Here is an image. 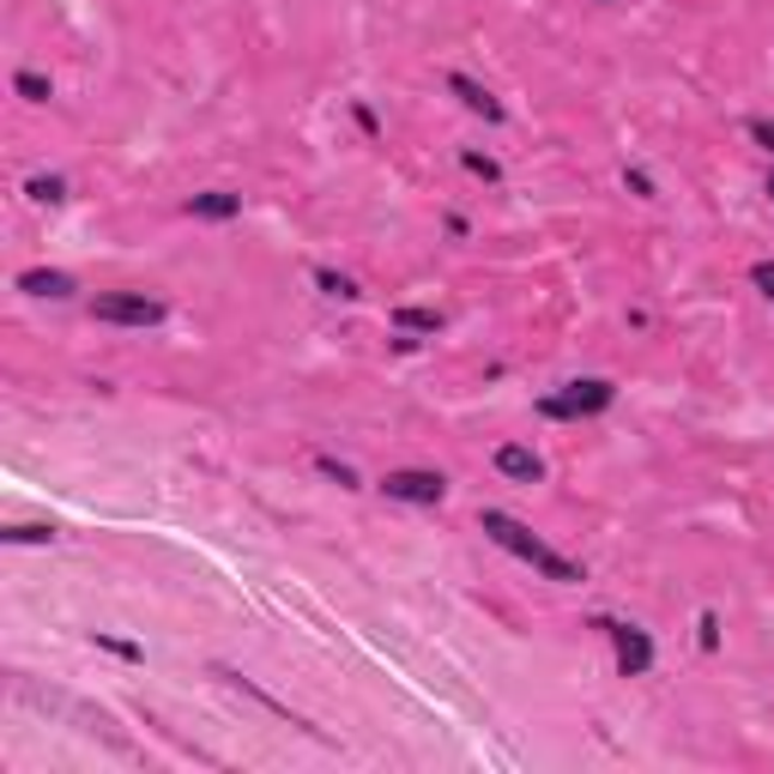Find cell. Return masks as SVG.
<instances>
[{
  "instance_id": "14",
  "label": "cell",
  "mask_w": 774,
  "mask_h": 774,
  "mask_svg": "<svg viewBox=\"0 0 774 774\" xmlns=\"http://www.w3.org/2000/svg\"><path fill=\"white\" fill-rule=\"evenodd\" d=\"M0 538H7V545H49L55 526H7Z\"/></svg>"
},
{
  "instance_id": "8",
  "label": "cell",
  "mask_w": 774,
  "mask_h": 774,
  "mask_svg": "<svg viewBox=\"0 0 774 774\" xmlns=\"http://www.w3.org/2000/svg\"><path fill=\"white\" fill-rule=\"evenodd\" d=\"M19 290H25V297H73V273H49V266H31V273H19Z\"/></svg>"
},
{
  "instance_id": "20",
  "label": "cell",
  "mask_w": 774,
  "mask_h": 774,
  "mask_svg": "<svg viewBox=\"0 0 774 774\" xmlns=\"http://www.w3.org/2000/svg\"><path fill=\"white\" fill-rule=\"evenodd\" d=\"M750 140L769 145V152H774V121H750Z\"/></svg>"
},
{
  "instance_id": "3",
  "label": "cell",
  "mask_w": 774,
  "mask_h": 774,
  "mask_svg": "<svg viewBox=\"0 0 774 774\" xmlns=\"http://www.w3.org/2000/svg\"><path fill=\"white\" fill-rule=\"evenodd\" d=\"M92 321H109V328H158L164 302L158 297H140V290H109V297L92 302Z\"/></svg>"
},
{
  "instance_id": "2",
  "label": "cell",
  "mask_w": 774,
  "mask_h": 774,
  "mask_svg": "<svg viewBox=\"0 0 774 774\" xmlns=\"http://www.w3.org/2000/svg\"><path fill=\"white\" fill-rule=\"evenodd\" d=\"M611 400H617L611 381L587 376V381H569L563 394H545V400H538V412H545V418H557V424H569V418H599Z\"/></svg>"
},
{
  "instance_id": "16",
  "label": "cell",
  "mask_w": 774,
  "mask_h": 774,
  "mask_svg": "<svg viewBox=\"0 0 774 774\" xmlns=\"http://www.w3.org/2000/svg\"><path fill=\"white\" fill-rule=\"evenodd\" d=\"M750 285H757L762 297L774 302V261H757V266H750Z\"/></svg>"
},
{
  "instance_id": "15",
  "label": "cell",
  "mask_w": 774,
  "mask_h": 774,
  "mask_svg": "<svg viewBox=\"0 0 774 774\" xmlns=\"http://www.w3.org/2000/svg\"><path fill=\"white\" fill-rule=\"evenodd\" d=\"M315 466H321V473H328V478H340L345 490L357 485V473H352V466H345V460H333V454H315Z\"/></svg>"
},
{
  "instance_id": "4",
  "label": "cell",
  "mask_w": 774,
  "mask_h": 774,
  "mask_svg": "<svg viewBox=\"0 0 774 774\" xmlns=\"http://www.w3.org/2000/svg\"><path fill=\"white\" fill-rule=\"evenodd\" d=\"M599 630L611 635L617 671H623V678H647V671H654V642H647V630H635V623H617V617H599Z\"/></svg>"
},
{
  "instance_id": "17",
  "label": "cell",
  "mask_w": 774,
  "mask_h": 774,
  "mask_svg": "<svg viewBox=\"0 0 774 774\" xmlns=\"http://www.w3.org/2000/svg\"><path fill=\"white\" fill-rule=\"evenodd\" d=\"M466 170H473V176H485V182H497V176H502L497 164L485 158V152H466Z\"/></svg>"
},
{
  "instance_id": "19",
  "label": "cell",
  "mask_w": 774,
  "mask_h": 774,
  "mask_svg": "<svg viewBox=\"0 0 774 774\" xmlns=\"http://www.w3.org/2000/svg\"><path fill=\"white\" fill-rule=\"evenodd\" d=\"M97 642H104L109 654H121V659H140V647H133V642H116V635H97Z\"/></svg>"
},
{
  "instance_id": "21",
  "label": "cell",
  "mask_w": 774,
  "mask_h": 774,
  "mask_svg": "<svg viewBox=\"0 0 774 774\" xmlns=\"http://www.w3.org/2000/svg\"><path fill=\"white\" fill-rule=\"evenodd\" d=\"M714 642H721V617L708 611V617H702V647H714Z\"/></svg>"
},
{
  "instance_id": "11",
  "label": "cell",
  "mask_w": 774,
  "mask_h": 774,
  "mask_svg": "<svg viewBox=\"0 0 774 774\" xmlns=\"http://www.w3.org/2000/svg\"><path fill=\"white\" fill-rule=\"evenodd\" d=\"M25 194L43 200V206H61V200H67V182H61V176H31Z\"/></svg>"
},
{
  "instance_id": "6",
  "label": "cell",
  "mask_w": 774,
  "mask_h": 774,
  "mask_svg": "<svg viewBox=\"0 0 774 774\" xmlns=\"http://www.w3.org/2000/svg\"><path fill=\"white\" fill-rule=\"evenodd\" d=\"M497 473L502 478H521V485H538V478H545V460H538L533 448L509 442V448H497Z\"/></svg>"
},
{
  "instance_id": "13",
  "label": "cell",
  "mask_w": 774,
  "mask_h": 774,
  "mask_svg": "<svg viewBox=\"0 0 774 774\" xmlns=\"http://www.w3.org/2000/svg\"><path fill=\"white\" fill-rule=\"evenodd\" d=\"M13 92L25 97V104H49V80H43V73H19Z\"/></svg>"
},
{
  "instance_id": "18",
  "label": "cell",
  "mask_w": 774,
  "mask_h": 774,
  "mask_svg": "<svg viewBox=\"0 0 774 774\" xmlns=\"http://www.w3.org/2000/svg\"><path fill=\"white\" fill-rule=\"evenodd\" d=\"M623 182H630V194H642V200H654V182H647L642 170H623Z\"/></svg>"
},
{
  "instance_id": "22",
  "label": "cell",
  "mask_w": 774,
  "mask_h": 774,
  "mask_svg": "<svg viewBox=\"0 0 774 774\" xmlns=\"http://www.w3.org/2000/svg\"><path fill=\"white\" fill-rule=\"evenodd\" d=\"M769 200H774V176H769Z\"/></svg>"
},
{
  "instance_id": "7",
  "label": "cell",
  "mask_w": 774,
  "mask_h": 774,
  "mask_svg": "<svg viewBox=\"0 0 774 774\" xmlns=\"http://www.w3.org/2000/svg\"><path fill=\"white\" fill-rule=\"evenodd\" d=\"M448 92H454L460 104L473 109V116H485V121H502V116H509V109H502L497 97H490L485 85H478V80H466V73H448Z\"/></svg>"
},
{
  "instance_id": "10",
  "label": "cell",
  "mask_w": 774,
  "mask_h": 774,
  "mask_svg": "<svg viewBox=\"0 0 774 774\" xmlns=\"http://www.w3.org/2000/svg\"><path fill=\"white\" fill-rule=\"evenodd\" d=\"M394 328H406V333H442V315H436V309H394Z\"/></svg>"
},
{
  "instance_id": "5",
  "label": "cell",
  "mask_w": 774,
  "mask_h": 774,
  "mask_svg": "<svg viewBox=\"0 0 774 774\" xmlns=\"http://www.w3.org/2000/svg\"><path fill=\"white\" fill-rule=\"evenodd\" d=\"M381 490L394 502H418V509H436V502L448 497V478L442 473H418V466H406V473H388L381 478Z\"/></svg>"
},
{
  "instance_id": "12",
  "label": "cell",
  "mask_w": 774,
  "mask_h": 774,
  "mask_svg": "<svg viewBox=\"0 0 774 774\" xmlns=\"http://www.w3.org/2000/svg\"><path fill=\"white\" fill-rule=\"evenodd\" d=\"M315 285L328 290V297H340V302H352V297H357L352 278H345V273H328V266H315Z\"/></svg>"
},
{
  "instance_id": "9",
  "label": "cell",
  "mask_w": 774,
  "mask_h": 774,
  "mask_svg": "<svg viewBox=\"0 0 774 774\" xmlns=\"http://www.w3.org/2000/svg\"><path fill=\"white\" fill-rule=\"evenodd\" d=\"M188 212H194V218L224 224V218H237V212H242V194H224V188H212V194H194V200H188Z\"/></svg>"
},
{
  "instance_id": "1",
  "label": "cell",
  "mask_w": 774,
  "mask_h": 774,
  "mask_svg": "<svg viewBox=\"0 0 774 774\" xmlns=\"http://www.w3.org/2000/svg\"><path fill=\"white\" fill-rule=\"evenodd\" d=\"M478 526H485V533L497 538V545H502V551H509V557H521V563H533V569H538V575H545V581H563V587H575V581H587V575H581V563H569V557H557L551 545H545V538H533V533H526L521 521H514V514H502V509H485V514H478Z\"/></svg>"
}]
</instances>
